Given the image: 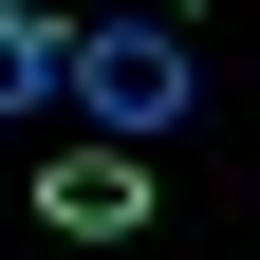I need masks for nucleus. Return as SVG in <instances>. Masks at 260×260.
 Listing matches in <instances>:
<instances>
[{"label":"nucleus","mask_w":260,"mask_h":260,"mask_svg":"<svg viewBox=\"0 0 260 260\" xmlns=\"http://www.w3.org/2000/svg\"><path fill=\"white\" fill-rule=\"evenodd\" d=\"M75 130H112V149H168L186 112H205V56H186V19H75V93H56Z\"/></svg>","instance_id":"obj_1"},{"label":"nucleus","mask_w":260,"mask_h":260,"mask_svg":"<svg viewBox=\"0 0 260 260\" xmlns=\"http://www.w3.org/2000/svg\"><path fill=\"white\" fill-rule=\"evenodd\" d=\"M38 223H56V242H130V223H149V168H130L112 130H93L75 168H38Z\"/></svg>","instance_id":"obj_2"},{"label":"nucleus","mask_w":260,"mask_h":260,"mask_svg":"<svg viewBox=\"0 0 260 260\" xmlns=\"http://www.w3.org/2000/svg\"><path fill=\"white\" fill-rule=\"evenodd\" d=\"M56 93H75V19H56V0H0V130L56 112Z\"/></svg>","instance_id":"obj_3"},{"label":"nucleus","mask_w":260,"mask_h":260,"mask_svg":"<svg viewBox=\"0 0 260 260\" xmlns=\"http://www.w3.org/2000/svg\"><path fill=\"white\" fill-rule=\"evenodd\" d=\"M56 19H93V0H56Z\"/></svg>","instance_id":"obj_4"}]
</instances>
